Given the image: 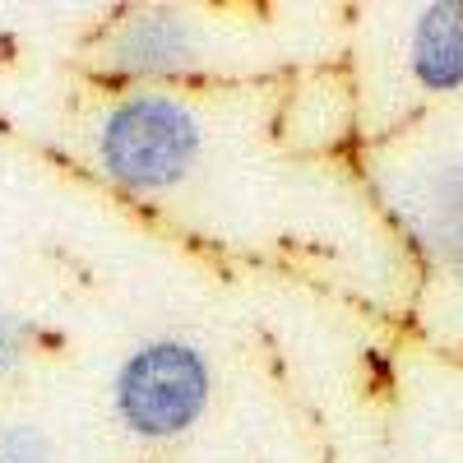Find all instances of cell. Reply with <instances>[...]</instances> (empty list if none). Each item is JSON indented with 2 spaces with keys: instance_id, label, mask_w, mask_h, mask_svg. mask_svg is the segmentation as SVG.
<instances>
[{
  "instance_id": "277c9868",
  "label": "cell",
  "mask_w": 463,
  "mask_h": 463,
  "mask_svg": "<svg viewBox=\"0 0 463 463\" xmlns=\"http://www.w3.org/2000/svg\"><path fill=\"white\" fill-rule=\"evenodd\" d=\"M408 70L427 93L463 89V0H431L412 19Z\"/></svg>"
},
{
  "instance_id": "52a82bcc",
  "label": "cell",
  "mask_w": 463,
  "mask_h": 463,
  "mask_svg": "<svg viewBox=\"0 0 463 463\" xmlns=\"http://www.w3.org/2000/svg\"><path fill=\"white\" fill-rule=\"evenodd\" d=\"M458 269H463V264H458Z\"/></svg>"
},
{
  "instance_id": "8992f818",
  "label": "cell",
  "mask_w": 463,
  "mask_h": 463,
  "mask_svg": "<svg viewBox=\"0 0 463 463\" xmlns=\"http://www.w3.org/2000/svg\"><path fill=\"white\" fill-rule=\"evenodd\" d=\"M28 347H33V325L10 306H0V380H10L28 362Z\"/></svg>"
},
{
  "instance_id": "6da1fadb",
  "label": "cell",
  "mask_w": 463,
  "mask_h": 463,
  "mask_svg": "<svg viewBox=\"0 0 463 463\" xmlns=\"http://www.w3.org/2000/svg\"><path fill=\"white\" fill-rule=\"evenodd\" d=\"M93 148L116 190L153 200L195 172L204 153V116L176 93L135 89L102 111Z\"/></svg>"
},
{
  "instance_id": "5b68a950",
  "label": "cell",
  "mask_w": 463,
  "mask_h": 463,
  "mask_svg": "<svg viewBox=\"0 0 463 463\" xmlns=\"http://www.w3.org/2000/svg\"><path fill=\"white\" fill-rule=\"evenodd\" d=\"M0 463H52V440L28 421H5L0 427Z\"/></svg>"
},
{
  "instance_id": "3957f363",
  "label": "cell",
  "mask_w": 463,
  "mask_h": 463,
  "mask_svg": "<svg viewBox=\"0 0 463 463\" xmlns=\"http://www.w3.org/2000/svg\"><path fill=\"white\" fill-rule=\"evenodd\" d=\"M200 61H204L200 24L172 5H135L111 28L102 47V70L111 80H130V84L181 80Z\"/></svg>"
},
{
  "instance_id": "7a4b0ae2",
  "label": "cell",
  "mask_w": 463,
  "mask_h": 463,
  "mask_svg": "<svg viewBox=\"0 0 463 463\" xmlns=\"http://www.w3.org/2000/svg\"><path fill=\"white\" fill-rule=\"evenodd\" d=\"M213 403V362L200 343L163 334L144 338L111 375L116 427L144 445H167L195 431Z\"/></svg>"
}]
</instances>
